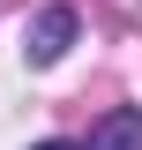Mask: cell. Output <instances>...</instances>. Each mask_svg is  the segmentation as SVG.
<instances>
[{"label":"cell","mask_w":142,"mask_h":150,"mask_svg":"<svg viewBox=\"0 0 142 150\" xmlns=\"http://www.w3.org/2000/svg\"><path fill=\"white\" fill-rule=\"evenodd\" d=\"M82 150H142V105H112V112H97Z\"/></svg>","instance_id":"2"},{"label":"cell","mask_w":142,"mask_h":150,"mask_svg":"<svg viewBox=\"0 0 142 150\" xmlns=\"http://www.w3.org/2000/svg\"><path fill=\"white\" fill-rule=\"evenodd\" d=\"M37 150H82V143H37Z\"/></svg>","instance_id":"3"},{"label":"cell","mask_w":142,"mask_h":150,"mask_svg":"<svg viewBox=\"0 0 142 150\" xmlns=\"http://www.w3.org/2000/svg\"><path fill=\"white\" fill-rule=\"evenodd\" d=\"M75 45V8H45V15L30 23V38H22V53H30V68H53L60 53Z\"/></svg>","instance_id":"1"}]
</instances>
